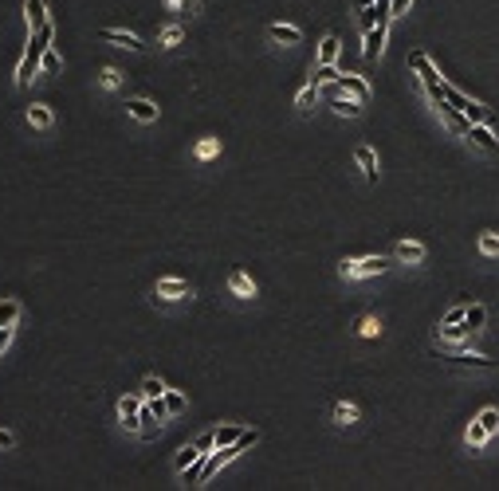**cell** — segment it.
<instances>
[{"mask_svg": "<svg viewBox=\"0 0 499 491\" xmlns=\"http://www.w3.org/2000/svg\"><path fill=\"white\" fill-rule=\"evenodd\" d=\"M464 118H468V122H491V111L480 106V102H468V106H464Z\"/></svg>", "mask_w": 499, "mask_h": 491, "instance_id": "29", "label": "cell"}, {"mask_svg": "<svg viewBox=\"0 0 499 491\" xmlns=\"http://www.w3.org/2000/svg\"><path fill=\"white\" fill-rule=\"evenodd\" d=\"M338 91H346V95H354V98H362V102H370V83H365L362 75L342 71V75H338Z\"/></svg>", "mask_w": 499, "mask_h": 491, "instance_id": "8", "label": "cell"}, {"mask_svg": "<svg viewBox=\"0 0 499 491\" xmlns=\"http://www.w3.org/2000/svg\"><path fill=\"white\" fill-rule=\"evenodd\" d=\"M240 432H244V429H236V425H220V429H212V436H217V448H224V444H232V441H240Z\"/></svg>", "mask_w": 499, "mask_h": 491, "instance_id": "26", "label": "cell"}, {"mask_svg": "<svg viewBox=\"0 0 499 491\" xmlns=\"http://www.w3.org/2000/svg\"><path fill=\"white\" fill-rule=\"evenodd\" d=\"M390 268V259L385 256H365V259H342V275L346 279H365V275H381V271Z\"/></svg>", "mask_w": 499, "mask_h": 491, "instance_id": "3", "label": "cell"}, {"mask_svg": "<svg viewBox=\"0 0 499 491\" xmlns=\"http://www.w3.org/2000/svg\"><path fill=\"white\" fill-rule=\"evenodd\" d=\"M161 397H165V409H170V417H173V413H185V405H189V401H185V393H177V389H165Z\"/></svg>", "mask_w": 499, "mask_h": 491, "instance_id": "27", "label": "cell"}, {"mask_svg": "<svg viewBox=\"0 0 499 491\" xmlns=\"http://www.w3.org/2000/svg\"><path fill=\"white\" fill-rule=\"evenodd\" d=\"M126 114L138 118V122H158V106H154L149 98H130V102H126Z\"/></svg>", "mask_w": 499, "mask_h": 491, "instance_id": "11", "label": "cell"}, {"mask_svg": "<svg viewBox=\"0 0 499 491\" xmlns=\"http://www.w3.org/2000/svg\"><path fill=\"white\" fill-rule=\"evenodd\" d=\"M201 456H208V452H201V448H197V441H193V444H185L181 452H177V460H173V467H177V472H185V467H193Z\"/></svg>", "mask_w": 499, "mask_h": 491, "instance_id": "20", "label": "cell"}, {"mask_svg": "<svg viewBox=\"0 0 499 491\" xmlns=\"http://www.w3.org/2000/svg\"><path fill=\"white\" fill-rule=\"evenodd\" d=\"M98 79H102V86H110V91H114V86H122V71H118V67H102V75H98Z\"/></svg>", "mask_w": 499, "mask_h": 491, "instance_id": "36", "label": "cell"}, {"mask_svg": "<svg viewBox=\"0 0 499 491\" xmlns=\"http://www.w3.org/2000/svg\"><path fill=\"white\" fill-rule=\"evenodd\" d=\"M197 448H201V452H212V448H217V436H212V432H205V436L197 441Z\"/></svg>", "mask_w": 499, "mask_h": 491, "instance_id": "38", "label": "cell"}, {"mask_svg": "<svg viewBox=\"0 0 499 491\" xmlns=\"http://www.w3.org/2000/svg\"><path fill=\"white\" fill-rule=\"evenodd\" d=\"M354 158H358V165H362L365 181H370V185H378V154H374L370 146H358V154H354Z\"/></svg>", "mask_w": 499, "mask_h": 491, "instance_id": "13", "label": "cell"}, {"mask_svg": "<svg viewBox=\"0 0 499 491\" xmlns=\"http://www.w3.org/2000/svg\"><path fill=\"white\" fill-rule=\"evenodd\" d=\"M138 409H142V393L138 397H122L118 401V417H122V425L130 432H138Z\"/></svg>", "mask_w": 499, "mask_h": 491, "instance_id": "10", "label": "cell"}, {"mask_svg": "<svg viewBox=\"0 0 499 491\" xmlns=\"http://www.w3.org/2000/svg\"><path fill=\"white\" fill-rule=\"evenodd\" d=\"M98 39H107V44H114V48H130V51H142L146 44L134 36V32H122V28H102L98 32Z\"/></svg>", "mask_w": 499, "mask_h": 491, "instance_id": "7", "label": "cell"}, {"mask_svg": "<svg viewBox=\"0 0 499 491\" xmlns=\"http://www.w3.org/2000/svg\"><path fill=\"white\" fill-rule=\"evenodd\" d=\"M154 295H161V299H185V295H193V287H189L185 279H173V275H165V279H158Z\"/></svg>", "mask_w": 499, "mask_h": 491, "instance_id": "9", "label": "cell"}, {"mask_svg": "<svg viewBox=\"0 0 499 491\" xmlns=\"http://www.w3.org/2000/svg\"><path fill=\"white\" fill-rule=\"evenodd\" d=\"M228 287H232V295H240V299H256V283L248 279L244 271H232V275H228Z\"/></svg>", "mask_w": 499, "mask_h": 491, "instance_id": "17", "label": "cell"}, {"mask_svg": "<svg viewBox=\"0 0 499 491\" xmlns=\"http://www.w3.org/2000/svg\"><path fill=\"white\" fill-rule=\"evenodd\" d=\"M440 358L456 369H496V358H484V354H440Z\"/></svg>", "mask_w": 499, "mask_h": 491, "instance_id": "6", "label": "cell"}, {"mask_svg": "<svg viewBox=\"0 0 499 491\" xmlns=\"http://www.w3.org/2000/svg\"><path fill=\"white\" fill-rule=\"evenodd\" d=\"M177 8L181 12H197V0H177Z\"/></svg>", "mask_w": 499, "mask_h": 491, "instance_id": "43", "label": "cell"}, {"mask_svg": "<svg viewBox=\"0 0 499 491\" xmlns=\"http://www.w3.org/2000/svg\"><path fill=\"white\" fill-rule=\"evenodd\" d=\"M409 67L417 71V79H421V86H425V95L433 98V102H444V79L437 75V67H433V59H428L425 51H409Z\"/></svg>", "mask_w": 499, "mask_h": 491, "instance_id": "2", "label": "cell"}, {"mask_svg": "<svg viewBox=\"0 0 499 491\" xmlns=\"http://www.w3.org/2000/svg\"><path fill=\"white\" fill-rule=\"evenodd\" d=\"M268 36L275 39V44H287V48H291V44H299V39H303V32H299L295 24H271Z\"/></svg>", "mask_w": 499, "mask_h": 491, "instance_id": "16", "label": "cell"}, {"mask_svg": "<svg viewBox=\"0 0 499 491\" xmlns=\"http://www.w3.org/2000/svg\"><path fill=\"white\" fill-rule=\"evenodd\" d=\"M385 28L390 24H374L370 32H362V55L365 59H378L381 51H385Z\"/></svg>", "mask_w": 499, "mask_h": 491, "instance_id": "4", "label": "cell"}, {"mask_svg": "<svg viewBox=\"0 0 499 491\" xmlns=\"http://www.w3.org/2000/svg\"><path fill=\"white\" fill-rule=\"evenodd\" d=\"M315 102H318V83H307L303 91H299V95H295V106H299V111H315Z\"/></svg>", "mask_w": 499, "mask_h": 491, "instance_id": "21", "label": "cell"}, {"mask_svg": "<svg viewBox=\"0 0 499 491\" xmlns=\"http://www.w3.org/2000/svg\"><path fill=\"white\" fill-rule=\"evenodd\" d=\"M464 326H468V331H484V326H487V307H484V303H472V307H468V311H464Z\"/></svg>", "mask_w": 499, "mask_h": 491, "instance_id": "18", "label": "cell"}, {"mask_svg": "<svg viewBox=\"0 0 499 491\" xmlns=\"http://www.w3.org/2000/svg\"><path fill=\"white\" fill-rule=\"evenodd\" d=\"M24 16H28V28L36 32V28L48 24V4L44 0H24Z\"/></svg>", "mask_w": 499, "mask_h": 491, "instance_id": "14", "label": "cell"}, {"mask_svg": "<svg viewBox=\"0 0 499 491\" xmlns=\"http://www.w3.org/2000/svg\"><path fill=\"white\" fill-rule=\"evenodd\" d=\"M338 36H323V44H318V63H334L338 59Z\"/></svg>", "mask_w": 499, "mask_h": 491, "instance_id": "25", "label": "cell"}, {"mask_svg": "<svg viewBox=\"0 0 499 491\" xmlns=\"http://www.w3.org/2000/svg\"><path fill=\"white\" fill-rule=\"evenodd\" d=\"M338 67H334V63H315V71H311V83H318V86H323V83H334V79H338Z\"/></svg>", "mask_w": 499, "mask_h": 491, "instance_id": "23", "label": "cell"}, {"mask_svg": "<svg viewBox=\"0 0 499 491\" xmlns=\"http://www.w3.org/2000/svg\"><path fill=\"white\" fill-rule=\"evenodd\" d=\"M370 4H378V0H354V12H358V8H370Z\"/></svg>", "mask_w": 499, "mask_h": 491, "instance_id": "44", "label": "cell"}, {"mask_svg": "<svg viewBox=\"0 0 499 491\" xmlns=\"http://www.w3.org/2000/svg\"><path fill=\"white\" fill-rule=\"evenodd\" d=\"M39 71H48V75H55V71H60V55H55V51H44V63H39Z\"/></svg>", "mask_w": 499, "mask_h": 491, "instance_id": "37", "label": "cell"}, {"mask_svg": "<svg viewBox=\"0 0 499 491\" xmlns=\"http://www.w3.org/2000/svg\"><path fill=\"white\" fill-rule=\"evenodd\" d=\"M397 259H405V263H421V259H425V244L401 240V244H397Z\"/></svg>", "mask_w": 499, "mask_h": 491, "instance_id": "19", "label": "cell"}, {"mask_svg": "<svg viewBox=\"0 0 499 491\" xmlns=\"http://www.w3.org/2000/svg\"><path fill=\"white\" fill-rule=\"evenodd\" d=\"M8 342H12V326H0V350H4Z\"/></svg>", "mask_w": 499, "mask_h": 491, "instance_id": "42", "label": "cell"}, {"mask_svg": "<svg viewBox=\"0 0 499 491\" xmlns=\"http://www.w3.org/2000/svg\"><path fill=\"white\" fill-rule=\"evenodd\" d=\"M358 331H362V334H365V338H378V334H381V322H378V319H374V315H365V319H362V322H358Z\"/></svg>", "mask_w": 499, "mask_h": 491, "instance_id": "35", "label": "cell"}, {"mask_svg": "<svg viewBox=\"0 0 499 491\" xmlns=\"http://www.w3.org/2000/svg\"><path fill=\"white\" fill-rule=\"evenodd\" d=\"M334 420H338V425H354V420H358V409H354L350 401H338V405H334Z\"/></svg>", "mask_w": 499, "mask_h": 491, "instance_id": "28", "label": "cell"}, {"mask_svg": "<svg viewBox=\"0 0 499 491\" xmlns=\"http://www.w3.org/2000/svg\"><path fill=\"white\" fill-rule=\"evenodd\" d=\"M464 138H468L472 146H480V149H484V154H496V149H499V138L491 134V130H487V122H472V126H468V134H464Z\"/></svg>", "mask_w": 499, "mask_h": 491, "instance_id": "5", "label": "cell"}, {"mask_svg": "<svg viewBox=\"0 0 499 491\" xmlns=\"http://www.w3.org/2000/svg\"><path fill=\"white\" fill-rule=\"evenodd\" d=\"M28 122L36 126V130H48V126L55 122V114H51L48 102H32V106H28Z\"/></svg>", "mask_w": 499, "mask_h": 491, "instance_id": "15", "label": "cell"}, {"mask_svg": "<svg viewBox=\"0 0 499 491\" xmlns=\"http://www.w3.org/2000/svg\"><path fill=\"white\" fill-rule=\"evenodd\" d=\"M409 4H413V0H390V16H405Z\"/></svg>", "mask_w": 499, "mask_h": 491, "instance_id": "40", "label": "cell"}, {"mask_svg": "<svg viewBox=\"0 0 499 491\" xmlns=\"http://www.w3.org/2000/svg\"><path fill=\"white\" fill-rule=\"evenodd\" d=\"M487 436H491V432H487L484 425H480V420H472V425H468V432H464V441H468V448H484V444H487Z\"/></svg>", "mask_w": 499, "mask_h": 491, "instance_id": "24", "label": "cell"}, {"mask_svg": "<svg viewBox=\"0 0 499 491\" xmlns=\"http://www.w3.org/2000/svg\"><path fill=\"white\" fill-rule=\"evenodd\" d=\"M51 20L44 28H36V36L28 39V51H24V59H20V67H16V83H32L39 75V63H44V51L51 48Z\"/></svg>", "mask_w": 499, "mask_h": 491, "instance_id": "1", "label": "cell"}, {"mask_svg": "<svg viewBox=\"0 0 499 491\" xmlns=\"http://www.w3.org/2000/svg\"><path fill=\"white\" fill-rule=\"evenodd\" d=\"M181 36H185V32H181V24H170L165 32H161V39H158V44H161V48H177V44H181Z\"/></svg>", "mask_w": 499, "mask_h": 491, "instance_id": "31", "label": "cell"}, {"mask_svg": "<svg viewBox=\"0 0 499 491\" xmlns=\"http://www.w3.org/2000/svg\"><path fill=\"white\" fill-rule=\"evenodd\" d=\"M464 311H468V307H452L448 315H444V322H464Z\"/></svg>", "mask_w": 499, "mask_h": 491, "instance_id": "41", "label": "cell"}, {"mask_svg": "<svg viewBox=\"0 0 499 491\" xmlns=\"http://www.w3.org/2000/svg\"><path fill=\"white\" fill-rule=\"evenodd\" d=\"M217 154H220V142H217V138H201V142H197V158H201V161L217 158Z\"/></svg>", "mask_w": 499, "mask_h": 491, "instance_id": "30", "label": "cell"}, {"mask_svg": "<svg viewBox=\"0 0 499 491\" xmlns=\"http://www.w3.org/2000/svg\"><path fill=\"white\" fill-rule=\"evenodd\" d=\"M165 393V381L161 378H146L142 381V397H161Z\"/></svg>", "mask_w": 499, "mask_h": 491, "instance_id": "33", "label": "cell"}, {"mask_svg": "<svg viewBox=\"0 0 499 491\" xmlns=\"http://www.w3.org/2000/svg\"><path fill=\"white\" fill-rule=\"evenodd\" d=\"M0 448H16V432L12 429H0Z\"/></svg>", "mask_w": 499, "mask_h": 491, "instance_id": "39", "label": "cell"}, {"mask_svg": "<svg viewBox=\"0 0 499 491\" xmlns=\"http://www.w3.org/2000/svg\"><path fill=\"white\" fill-rule=\"evenodd\" d=\"M480 252H484V256H499V236L496 232H484V236H480Z\"/></svg>", "mask_w": 499, "mask_h": 491, "instance_id": "32", "label": "cell"}, {"mask_svg": "<svg viewBox=\"0 0 499 491\" xmlns=\"http://www.w3.org/2000/svg\"><path fill=\"white\" fill-rule=\"evenodd\" d=\"M433 106H437L440 118H444V122H448L452 130H456V134H468V126H472V122H468V118H464V114L456 111V106H452V102H433Z\"/></svg>", "mask_w": 499, "mask_h": 491, "instance_id": "12", "label": "cell"}, {"mask_svg": "<svg viewBox=\"0 0 499 491\" xmlns=\"http://www.w3.org/2000/svg\"><path fill=\"white\" fill-rule=\"evenodd\" d=\"M475 420H480L487 432H499V409H484V413H480Z\"/></svg>", "mask_w": 499, "mask_h": 491, "instance_id": "34", "label": "cell"}, {"mask_svg": "<svg viewBox=\"0 0 499 491\" xmlns=\"http://www.w3.org/2000/svg\"><path fill=\"white\" fill-rule=\"evenodd\" d=\"M20 322V303L16 299H0V326H16Z\"/></svg>", "mask_w": 499, "mask_h": 491, "instance_id": "22", "label": "cell"}]
</instances>
